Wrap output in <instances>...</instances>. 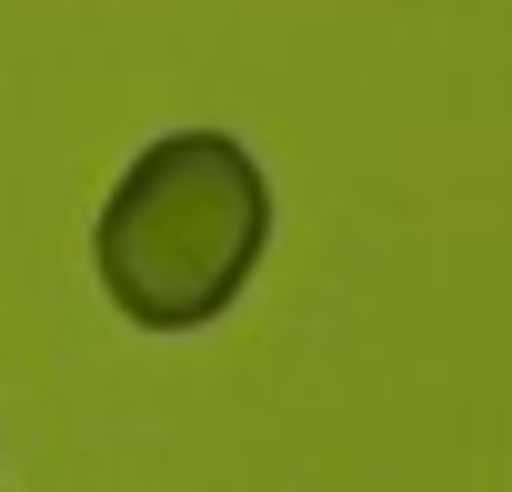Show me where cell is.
<instances>
[{"label":"cell","mask_w":512,"mask_h":492,"mask_svg":"<svg viewBox=\"0 0 512 492\" xmlns=\"http://www.w3.org/2000/svg\"><path fill=\"white\" fill-rule=\"evenodd\" d=\"M272 252V171L231 131H161L101 201L91 262L121 322L201 332L241 302Z\"/></svg>","instance_id":"6da1fadb"}]
</instances>
